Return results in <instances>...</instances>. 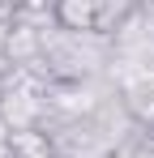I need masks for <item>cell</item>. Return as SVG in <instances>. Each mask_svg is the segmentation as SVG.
<instances>
[{
  "label": "cell",
  "mask_w": 154,
  "mask_h": 158,
  "mask_svg": "<svg viewBox=\"0 0 154 158\" xmlns=\"http://www.w3.org/2000/svg\"><path fill=\"white\" fill-rule=\"evenodd\" d=\"M137 13H141V0H99V30L111 39V34L124 26L128 17H137Z\"/></svg>",
  "instance_id": "3957f363"
},
{
  "label": "cell",
  "mask_w": 154,
  "mask_h": 158,
  "mask_svg": "<svg viewBox=\"0 0 154 158\" xmlns=\"http://www.w3.org/2000/svg\"><path fill=\"white\" fill-rule=\"evenodd\" d=\"M9 26H13V22H9ZM9 26L0 22V64H9V60H4V47H9Z\"/></svg>",
  "instance_id": "277c9868"
},
{
  "label": "cell",
  "mask_w": 154,
  "mask_h": 158,
  "mask_svg": "<svg viewBox=\"0 0 154 158\" xmlns=\"http://www.w3.org/2000/svg\"><path fill=\"white\" fill-rule=\"evenodd\" d=\"M51 22L69 34H103L99 30V0H51Z\"/></svg>",
  "instance_id": "6da1fadb"
},
{
  "label": "cell",
  "mask_w": 154,
  "mask_h": 158,
  "mask_svg": "<svg viewBox=\"0 0 154 158\" xmlns=\"http://www.w3.org/2000/svg\"><path fill=\"white\" fill-rule=\"evenodd\" d=\"M9 158H56V141L47 128L9 132Z\"/></svg>",
  "instance_id": "7a4b0ae2"
},
{
  "label": "cell",
  "mask_w": 154,
  "mask_h": 158,
  "mask_svg": "<svg viewBox=\"0 0 154 158\" xmlns=\"http://www.w3.org/2000/svg\"><path fill=\"white\" fill-rule=\"evenodd\" d=\"M4 81H9V64H0V94H4Z\"/></svg>",
  "instance_id": "5b68a950"
}]
</instances>
